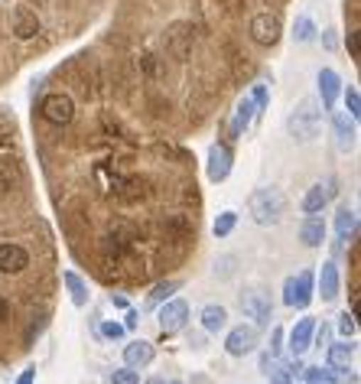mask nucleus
I'll return each mask as SVG.
<instances>
[{
    "label": "nucleus",
    "instance_id": "27",
    "mask_svg": "<svg viewBox=\"0 0 361 384\" xmlns=\"http://www.w3.org/2000/svg\"><path fill=\"white\" fill-rule=\"evenodd\" d=\"M111 384H140V375L131 365H124V368H117L114 375H111Z\"/></svg>",
    "mask_w": 361,
    "mask_h": 384
},
{
    "label": "nucleus",
    "instance_id": "29",
    "mask_svg": "<svg viewBox=\"0 0 361 384\" xmlns=\"http://www.w3.org/2000/svg\"><path fill=\"white\" fill-rule=\"evenodd\" d=\"M345 105H348V114L352 117L361 114V95H358V88H352V85H348V92H345Z\"/></svg>",
    "mask_w": 361,
    "mask_h": 384
},
{
    "label": "nucleus",
    "instance_id": "9",
    "mask_svg": "<svg viewBox=\"0 0 361 384\" xmlns=\"http://www.w3.org/2000/svg\"><path fill=\"white\" fill-rule=\"evenodd\" d=\"M205 173H208V179H212V183H222V179L231 173V146L228 144H212V150H208Z\"/></svg>",
    "mask_w": 361,
    "mask_h": 384
},
{
    "label": "nucleus",
    "instance_id": "15",
    "mask_svg": "<svg viewBox=\"0 0 361 384\" xmlns=\"http://www.w3.org/2000/svg\"><path fill=\"white\" fill-rule=\"evenodd\" d=\"M319 95H323V108H332L342 95V78L335 75L332 69H323L319 72Z\"/></svg>",
    "mask_w": 361,
    "mask_h": 384
},
{
    "label": "nucleus",
    "instance_id": "3",
    "mask_svg": "<svg viewBox=\"0 0 361 384\" xmlns=\"http://www.w3.org/2000/svg\"><path fill=\"white\" fill-rule=\"evenodd\" d=\"M39 114H43L46 124L65 127V124H72V117H75V101L65 92H49L46 98H43V105H39Z\"/></svg>",
    "mask_w": 361,
    "mask_h": 384
},
{
    "label": "nucleus",
    "instance_id": "5",
    "mask_svg": "<svg viewBox=\"0 0 361 384\" xmlns=\"http://www.w3.org/2000/svg\"><path fill=\"white\" fill-rule=\"evenodd\" d=\"M241 309H244L247 319H254V326H270V319H274V303L264 290L241 293Z\"/></svg>",
    "mask_w": 361,
    "mask_h": 384
},
{
    "label": "nucleus",
    "instance_id": "35",
    "mask_svg": "<svg viewBox=\"0 0 361 384\" xmlns=\"http://www.w3.org/2000/svg\"><path fill=\"white\" fill-rule=\"evenodd\" d=\"M345 46H348V55H352V59H358V33H348Z\"/></svg>",
    "mask_w": 361,
    "mask_h": 384
},
{
    "label": "nucleus",
    "instance_id": "8",
    "mask_svg": "<svg viewBox=\"0 0 361 384\" xmlns=\"http://www.w3.org/2000/svg\"><path fill=\"white\" fill-rule=\"evenodd\" d=\"M10 33L16 39H33L39 36V16L30 7H14L10 10Z\"/></svg>",
    "mask_w": 361,
    "mask_h": 384
},
{
    "label": "nucleus",
    "instance_id": "31",
    "mask_svg": "<svg viewBox=\"0 0 361 384\" xmlns=\"http://www.w3.org/2000/svg\"><path fill=\"white\" fill-rule=\"evenodd\" d=\"M306 381H309V384H332V378H329V371L306 368Z\"/></svg>",
    "mask_w": 361,
    "mask_h": 384
},
{
    "label": "nucleus",
    "instance_id": "14",
    "mask_svg": "<svg viewBox=\"0 0 361 384\" xmlns=\"http://www.w3.org/2000/svg\"><path fill=\"white\" fill-rule=\"evenodd\" d=\"M166 43H169V53L183 59L189 49H193V33H189V23H176L173 30L166 33Z\"/></svg>",
    "mask_w": 361,
    "mask_h": 384
},
{
    "label": "nucleus",
    "instance_id": "39",
    "mask_svg": "<svg viewBox=\"0 0 361 384\" xmlns=\"http://www.w3.org/2000/svg\"><path fill=\"white\" fill-rule=\"evenodd\" d=\"M323 43H325V49H335V33L325 30V33H323Z\"/></svg>",
    "mask_w": 361,
    "mask_h": 384
},
{
    "label": "nucleus",
    "instance_id": "26",
    "mask_svg": "<svg viewBox=\"0 0 361 384\" xmlns=\"http://www.w3.org/2000/svg\"><path fill=\"white\" fill-rule=\"evenodd\" d=\"M235 225H238V215H235V212H222V215L215 218V235L218 238H225V235L235 231Z\"/></svg>",
    "mask_w": 361,
    "mask_h": 384
},
{
    "label": "nucleus",
    "instance_id": "34",
    "mask_svg": "<svg viewBox=\"0 0 361 384\" xmlns=\"http://www.w3.org/2000/svg\"><path fill=\"white\" fill-rule=\"evenodd\" d=\"M280 348H284V329H274V336H270V355H277Z\"/></svg>",
    "mask_w": 361,
    "mask_h": 384
},
{
    "label": "nucleus",
    "instance_id": "36",
    "mask_svg": "<svg viewBox=\"0 0 361 384\" xmlns=\"http://www.w3.org/2000/svg\"><path fill=\"white\" fill-rule=\"evenodd\" d=\"M33 381H36V368H26L23 375L16 378V384H33Z\"/></svg>",
    "mask_w": 361,
    "mask_h": 384
},
{
    "label": "nucleus",
    "instance_id": "4",
    "mask_svg": "<svg viewBox=\"0 0 361 384\" xmlns=\"http://www.w3.org/2000/svg\"><path fill=\"white\" fill-rule=\"evenodd\" d=\"M313 284H316L313 270H303L300 277H286L284 303L286 306H293V309H306L309 303H313Z\"/></svg>",
    "mask_w": 361,
    "mask_h": 384
},
{
    "label": "nucleus",
    "instance_id": "21",
    "mask_svg": "<svg viewBox=\"0 0 361 384\" xmlns=\"http://www.w3.org/2000/svg\"><path fill=\"white\" fill-rule=\"evenodd\" d=\"M62 284H65V290H69L75 306H85V303H88V287H85V280L75 270H65V274H62Z\"/></svg>",
    "mask_w": 361,
    "mask_h": 384
},
{
    "label": "nucleus",
    "instance_id": "24",
    "mask_svg": "<svg viewBox=\"0 0 361 384\" xmlns=\"http://www.w3.org/2000/svg\"><path fill=\"white\" fill-rule=\"evenodd\" d=\"M176 290H179V280H166V284H156L153 293L146 297V303H150V306H160V303H166Z\"/></svg>",
    "mask_w": 361,
    "mask_h": 384
},
{
    "label": "nucleus",
    "instance_id": "19",
    "mask_svg": "<svg viewBox=\"0 0 361 384\" xmlns=\"http://www.w3.org/2000/svg\"><path fill=\"white\" fill-rule=\"evenodd\" d=\"M225 326H228V309L218 306V303H208V306L202 309V329L205 332H222Z\"/></svg>",
    "mask_w": 361,
    "mask_h": 384
},
{
    "label": "nucleus",
    "instance_id": "20",
    "mask_svg": "<svg viewBox=\"0 0 361 384\" xmlns=\"http://www.w3.org/2000/svg\"><path fill=\"white\" fill-rule=\"evenodd\" d=\"M335 231H338V241H352L358 235V215H355L352 208H338Z\"/></svg>",
    "mask_w": 361,
    "mask_h": 384
},
{
    "label": "nucleus",
    "instance_id": "13",
    "mask_svg": "<svg viewBox=\"0 0 361 384\" xmlns=\"http://www.w3.org/2000/svg\"><path fill=\"white\" fill-rule=\"evenodd\" d=\"M313 332H316V319H300V323L293 326V332H290V352L293 355H303L309 346H313Z\"/></svg>",
    "mask_w": 361,
    "mask_h": 384
},
{
    "label": "nucleus",
    "instance_id": "22",
    "mask_svg": "<svg viewBox=\"0 0 361 384\" xmlns=\"http://www.w3.org/2000/svg\"><path fill=\"white\" fill-rule=\"evenodd\" d=\"M332 127H335L338 150H352V146H355V117H352V121H348L345 114H335V121H332Z\"/></svg>",
    "mask_w": 361,
    "mask_h": 384
},
{
    "label": "nucleus",
    "instance_id": "6",
    "mask_svg": "<svg viewBox=\"0 0 361 384\" xmlns=\"http://www.w3.org/2000/svg\"><path fill=\"white\" fill-rule=\"evenodd\" d=\"M254 348H257V329H254V326H235V329L228 332V338H225V352H228L231 358H244Z\"/></svg>",
    "mask_w": 361,
    "mask_h": 384
},
{
    "label": "nucleus",
    "instance_id": "1",
    "mask_svg": "<svg viewBox=\"0 0 361 384\" xmlns=\"http://www.w3.org/2000/svg\"><path fill=\"white\" fill-rule=\"evenodd\" d=\"M286 212V199L284 192L274 189V186H264V189L251 192V215L257 225H277Z\"/></svg>",
    "mask_w": 361,
    "mask_h": 384
},
{
    "label": "nucleus",
    "instance_id": "7",
    "mask_svg": "<svg viewBox=\"0 0 361 384\" xmlns=\"http://www.w3.org/2000/svg\"><path fill=\"white\" fill-rule=\"evenodd\" d=\"M251 36L257 46H274L280 39V20L274 14H257L251 20Z\"/></svg>",
    "mask_w": 361,
    "mask_h": 384
},
{
    "label": "nucleus",
    "instance_id": "40",
    "mask_svg": "<svg viewBox=\"0 0 361 384\" xmlns=\"http://www.w3.org/2000/svg\"><path fill=\"white\" fill-rule=\"evenodd\" d=\"M111 303H114V306H127V300H124V297H121V293H111Z\"/></svg>",
    "mask_w": 361,
    "mask_h": 384
},
{
    "label": "nucleus",
    "instance_id": "33",
    "mask_svg": "<svg viewBox=\"0 0 361 384\" xmlns=\"http://www.w3.org/2000/svg\"><path fill=\"white\" fill-rule=\"evenodd\" d=\"M101 336H104V338H121V336H124V326L104 323V326H101Z\"/></svg>",
    "mask_w": 361,
    "mask_h": 384
},
{
    "label": "nucleus",
    "instance_id": "12",
    "mask_svg": "<svg viewBox=\"0 0 361 384\" xmlns=\"http://www.w3.org/2000/svg\"><path fill=\"white\" fill-rule=\"evenodd\" d=\"M332 192L335 189H329V183H316V186H309L306 189V196H303V212H306V215H319V212H323L325 208V202L332 199Z\"/></svg>",
    "mask_w": 361,
    "mask_h": 384
},
{
    "label": "nucleus",
    "instance_id": "32",
    "mask_svg": "<svg viewBox=\"0 0 361 384\" xmlns=\"http://www.w3.org/2000/svg\"><path fill=\"white\" fill-rule=\"evenodd\" d=\"M270 375V381L274 384H293V371L290 368H274V371H267Z\"/></svg>",
    "mask_w": 361,
    "mask_h": 384
},
{
    "label": "nucleus",
    "instance_id": "10",
    "mask_svg": "<svg viewBox=\"0 0 361 384\" xmlns=\"http://www.w3.org/2000/svg\"><path fill=\"white\" fill-rule=\"evenodd\" d=\"M185 319H189V303L185 300H169L166 306L160 309V329L166 332H179L185 326Z\"/></svg>",
    "mask_w": 361,
    "mask_h": 384
},
{
    "label": "nucleus",
    "instance_id": "38",
    "mask_svg": "<svg viewBox=\"0 0 361 384\" xmlns=\"http://www.w3.org/2000/svg\"><path fill=\"white\" fill-rule=\"evenodd\" d=\"M313 336L319 338V346H325V342H329V326H323V329H316Z\"/></svg>",
    "mask_w": 361,
    "mask_h": 384
},
{
    "label": "nucleus",
    "instance_id": "30",
    "mask_svg": "<svg viewBox=\"0 0 361 384\" xmlns=\"http://www.w3.org/2000/svg\"><path fill=\"white\" fill-rule=\"evenodd\" d=\"M338 332L345 338H355V332H358V326H355V313H345L342 319H338Z\"/></svg>",
    "mask_w": 361,
    "mask_h": 384
},
{
    "label": "nucleus",
    "instance_id": "17",
    "mask_svg": "<svg viewBox=\"0 0 361 384\" xmlns=\"http://www.w3.org/2000/svg\"><path fill=\"white\" fill-rule=\"evenodd\" d=\"M124 361H127L131 368H144V365L153 361V346L144 342V338H137V342H131V346L124 348Z\"/></svg>",
    "mask_w": 361,
    "mask_h": 384
},
{
    "label": "nucleus",
    "instance_id": "23",
    "mask_svg": "<svg viewBox=\"0 0 361 384\" xmlns=\"http://www.w3.org/2000/svg\"><path fill=\"white\" fill-rule=\"evenodd\" d=\"M355 355V346H348V342H335V346H329V368L332 371H345L348 361H352Z\"/></svg>",
    "mask_w": 361,
    "mask_h": 384
},
{
    "label": "nucleus",
    "instance_id": "37",
    "mask_svg": "<svg viewBox=\"0 0 361 384\" xmlns=\"http://www.w3.org/2000/svg\"><path fill=\"white\" fill-rule=\"evenodd\" d=\"M137 319H140V316L131 309V313H127V319H124V329H137Z\"/></svg>",
    "mask_w": 361,
    "mask_h": 384
},
{
    "label": "nucleus",
    "instance_id": "41",
    "mask_svg": "<svg viewBox=\"0 0 361 384\" xmlns=\"http://www.w3.org/2000/svg\"><path fill=\"white\" fill-rule=\"evenodd\" d=\"M146 384H166V381H163V378H150V381H146Z\"/></svg>",
    "mask_w": 361,
    "mask_h": 384
},
{
    "label": "nucleus",
    "instance_id": "11",
    "mask_svg": "<svg viewBox=\"0 0 361 384\" xmlns=\"http://www.w3.org/2000/svg\"><path fill=\"white\" fill-rule=\"evenodd\" d=\"M254 114H257V108H254L251 95H244V98L238 101V108H235V117H231V137H235V140L244 137V131L251 127Z\"/></svg>",
    "mask_w": 361,
    "mask_h": 384
},
{
    "label": "nucleus",
    "instance_id": "28",
    "mask_svg": "<svg viewBox=\"0 0 361 384\" xmlns=\"http://www.w3.org/2000/svg\"><path fill=\"white\" fill-rule=\"evenodd\" d=\"M251 101H254V108L264 111L267 108V101H270V92H267V85H254V92H251Z\"/></svg>",
    "mask_w": 361,
    "mask_h": 384
},
{
    "label": "nucleus",
    "instance_id": "16",
    "mask_svg": "<svg viewBox=\"0 0 361 384\" xmlns=\"http://www.w3.org/2000/svg\"><path fill=\"white\" fill-rule=\"evenodd\" d=\"M338 287H342V280H338L335 261H325L323 270H319V293H323V300H335V297H338Z\"/></svg>",
    "mask_w": 361,
    "mask_h": 384
},
{
    "label": "nucleus",
    "instance_id": "25",
    "mask_svg": "<svg viewBox=\"0 0 361 384\" xmlns=\"http://www.w3.org/2000/svg\"><path fill=\"white\" fill-rule=\"evenodd\" d=\"M313 36H316V23H313V20H309L306 14L296 16V26H293V39H296V43H309Z\"/></svg>",
    "mask_w": 361,
    "mask_h": 384
},
{
    "label": "nucleus",
    "instance_id": "2",
    "mask_svg": "<svg viewBox=\"0 0 361 384\" xmlns=\"http://www.w3.org/2000/svg\"><path fill=\"white\" fill-rule=\"evenodd\" d=\"M286 127H290V134L300 140V144L316 140V137H319V127H323V111H319V105H316L313 98L300 101V108L290 114Z\"/></svg>",
    "mask_w": 361,
    "mask_h": 384
},
{
    "label": "nucleus",
    "instance_id": "42",
    "mask_svg": "<svg viewBox=\"0 0 361 384\" xmlns=\"http://www.w3.org/2000/svg\"><path fill=\"white\" fill-rule=\"evenodd\" d=\"M169 384H183V381H169Z\"/></svg>",
    "mask_w": 361,
    "mask_h": 384
},
{
    "label": "nucleus",
    "instance_id": "18",
    "mask_svg": "<svg viewBox=\"0 0 361 384\" xmlns=\"http://www.w3.org/2000/svg\"><path fill=\"white\" fill-rule=\"evenodd\" d=\"M300 238L306 247H319L325 241V222L319 215H309L306 222L300 225Z\"/></svg>",
    "mask_w": 361,
    "mask_h": 384
}]
</instances>
